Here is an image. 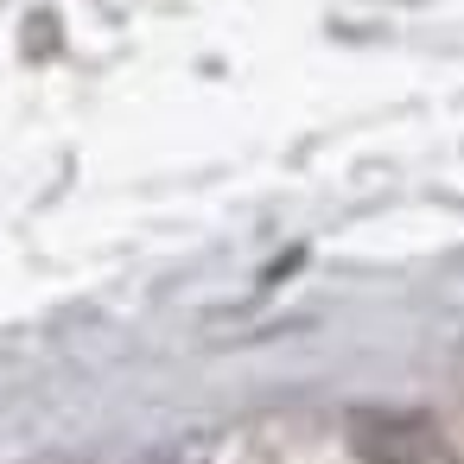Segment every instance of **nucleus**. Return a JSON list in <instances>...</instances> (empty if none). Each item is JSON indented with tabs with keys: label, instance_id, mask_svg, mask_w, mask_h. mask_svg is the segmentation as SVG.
I'll use <instances>...</instances> for the list:
<instances>
[{
	"label": "nucleus",
	"instance_id": "nucleus-1",
	"mask_svg": "<svg viewBox=\"0 0 464 464\" xmlns=\"http://www.w3.org/2000/svg\"><path fill=\"white\" fill-rule=\"evenodd\" d=\"M350 451L362 464H439L445 439L426 413H388V407H362L350 413Z\"/></svg>",
	"mask_w": 464,
	"mask_h": 464
}]
</instances>
